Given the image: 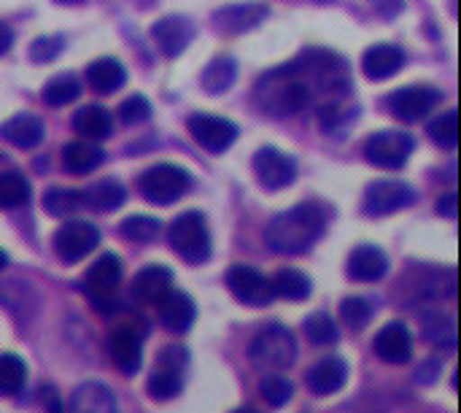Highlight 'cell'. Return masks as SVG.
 Segmentation results:
<instances>
[{
    "label": "cell",
    "mask_w": 461,
    "mask_h": 413,
    "mask_svg": "<svg viewBox=\"0 0 461 413\" xmlns=\"http://www.w3.org/2000/svg\"><path fill=\"white\" fill-rule=\"evenodd\" d=\"M81 200H84V206H89L92 211L108 214V211H116V208L124 206L127 189H124L116 179H100V181H95L92 187H86V189L81 192Z\"/></svg>",
    "instance_id": "cell-27"
},
{
    "label": "cell",
    "mask_w": 461,
    "mask_h": 413,
    "mask_svg": "<svg viewBox=\"0 0 461 413\" xmlns=\"http://www.w3.org/2000/svg\"><path fill=\"white\" fill-rule=\"evenodd\" d=\"M443 100V92L432 84H411L402 87L397 92H392L389 97V111L402 119V122H419L424 116H429Z\"/></svg>",
    "instance_id": "cell-11"
},
{
    "label": "cell",
    "mask_w": 461,
    "mask_h": 413,
    "mask_svg": "<svg viewBox=\"0 0 461 413\" xmlns=\"http://www.w3.org/2000/svg\"><path fill=\"white\" fill-rule=\"evenodd\" d=\"M167 289H173V273L165 265H146L132 279V298L143 306H157Z\"/></svg>",
    "instance_id": "cell-23"
},
{
    "label": "cell",
    "mask_w": 461,
    "mask_h": 413,
    "mask_svg": "<svg viewBox=\"0 0 461 413\" xmlns=\"http://www.w3.org/2000/svg\"><path fill=\"white\" fill-rule=\"evenodd\" d=\"M227 287H230L232 298L240 300L243 306L265 308L276 300L273 281L251 265H232L227 271Z\"/></svg>",
    "instance_id": "cell-12"
},
{
    "label": "cell",
    "mask_w": 461,
    "mask_h": 413,
    "mask_svg": "<svg viewBox=\"0 0 461 413\" xmlns=\"http://www.w3.org/2000/svg\"><path fill=\"white\" fill-rule=\"evenodd\" d=\"M119 233L124 241H132V243H149L159 235V222L154 216H127L122 225H119Z\"/></svg>",
    "instance_id": "cell-37"
},
{
    "label": "cell",
    "mask_w": 461,
    "mask_h": 413,
    "mask_svg": "<svg viewBox=\"0 0 461 413\" xmlns=\"http://www.w3.org/2000/svg\"><path fill=\"white\" fill-rule=\"evenodd\" d=\"M105 160V151L97 146V141H70L62 149V168L70 176H86L95 168H100Z\"/></svg>",
    "instance_id": "cell-25"
},
{
    "label": "cell",
    "mask_w": 461,
    "mask_h": 413,
    "mask_svg": "<svg viewBox=\"0 0 461 413\" xmlns=\"http://www.w3.org/2000/svg\"><path fill=\"white\" fill-rule=\"evenodd\" d=\"M73 127L81 138L86 141H103L111 135L113 130V116L108 108L103 106H84L76 116H73Z\"/></svg>",
    "instance_id": "cell-29"
},
{
    "label": "cell",
    "mask_w": 461,
    "mask_h": 413,
    "mask_svg": "<svg viewBox=\"0 0 461 413\" xmlns=\"http://www.w3.org/2000/svg\"><path fill=\"white\" fill-rule=\"evenodd\" d=\"M370 5H373L375 16H381V19H394V16L402 14L405 0H370Z\"/></svg>",
    "instance_id": "cell-44"
},
{
    "label": "cell",
    "mask_w": 461,
    "mask_h": 413,
    "mask_svg": "<svg viewBox=\"0 0 461 413\" xmlns=\"http://www.w3.org/2000/svg\"><path fill=\"white\" fill-rule=\"evenodd\" d=\"M348 279L351 281H359V284H373V281H381L386 273H389V260L386 254L378 249V246H357L351 254H348V268H346Z\"/></svg>",
    "instance_id": "cell-20"
},
{
    "label": "cell",
    "mask_w": 461,
    "mask_h": 413,
    "mask_svg": "<svg viewBox=\"0 0 461 413\" xmlns=\"http://www.w3.org/2000/svg\"><path fill=\"white\" fill-rule=\"evenodd\" d=\"M373 349L386 365H408L413 357V335L402 322H392L375 335Z\"/></svg>",
    "instance_id": "cell-18"
},
{
    "label": "cell",
    "mask_w": 461,
    "mask_h": 413,
    "mask_svg": "<svg viewBox=\"0 0 461 413\" xmlns=\"http://www.w3.org/2000/svg\"><path fill=\"white\" fill-rule=\"evenodd\" d=\"M11 43H14V30L5 22H0V54H5L11 49Z\"/></svg>",
    "instance_id": "cell-47"
},
{
    "label": "cell",
    "mask_w": 461,
    "mask_h": 413,
    "mask_svg": "<svg viewBox=\"0 0 461 413\" xmlns=\"http://www.w3.org/2000/svg\"><path fill=\"white\" fill-rule=\"evenodd\" d=\"M340 317L346 322V327L351 330H365L373 322V306L365 298H346L340 303Z\"/></svg>",
    "instance_id": "cell-41"
},
{
    "label": "cell",
    "mask_w": 461,
    "mask_h": 413,
    "mask_svg": "<svg viewBox=\"0 0 461 413\" xmlns=\"http://www.w3.org/2000/svg\"><path fill=\"white\" fill-rule=\"evenodd\" d=\"M27 365L16 354H0V398H16L24 390Z\"/></svg>",
    "instance_id": "cell-32"
},
{
    "label": "cell",
    "mask_w": 461,
    "mask_h": 413,
    "mask_svg": "<svg viewBox=\"0 0 461 413\" xmlns=\"http://www.w3.org/2000/svg\"><path fill=\"white\" fill-rule=\"evenodd\" d=\"M0 138L22 151H30L43 141V122L32 114H16L0 124Z\"/></svg>",
    "instance_id": "cell-24"
},
{
    "label": "cell",
    "mask_w": 461,
    "mask_h": 413,
    "mask_svg": "<svg viewBox=\"0 0 461 413\" xmlns=\"http://www.w3.org/2000/svg\"><path fill=\"white\" fill-rule=\"evenodd\" d=\"M186 127H189L192 138L211 154L227 151L238 138V127L230 119L216 116V114H194V116H189Z\"/></svg>",
    "instance_id": "cell-14"
},
{
    "label": "cell",
    "mask_w": 461,
    "mask_h": 413,
    "mask_svg": "<svg viewBox=\"0 0 461 413\" xmlns=\"http://www.w3.org/2000/svg\"><path fill=\"white\" fill-rule=\"evenodd\" d=\"M54 3H59V5H78V3H84V0H54Z\"/></svg>",
    "instance_id": "cell-48"
},
{
    "label": "cell",
    "mask_w": 461,
    "mask_h": 413,
    "mask_svg": "<svg viewBox=\"0 0 461 413\" xmlns=\"http://www.w3.org/2000/svg\"><path fill=\"white\" fill-rule=\"evenodd\" d=\"M348 381V363L343 357H324L305 373V384L313 395H335Z\"/></svg>",
    "instance_id": "cell-21"
},
{
    "label": "cell",
    "mask_w": 461,
    "mask_h": 413,
    "mask_svg": "<svg viewBox=\"0 0 461 413\" xmlns=\"http://www.w3.org/2000/svg\"><path fill=\"white\" fill-rule=\"evenodd\" d=\"M259 395H262V400H265L267 406H273V408H284V406L292 400L294 387H292V381H289V379L276 376V373H267V376L259 381Z\"/></svg>",
    "instance_id": "cell-39"
},
{
    "label": "cell",
    "mask_w": 461,
    "mask_h": 413,
    "mask_svg": "<svg viewBox=\"0 0 461 413\" xmlns=\"http://www.w3.org/2000/svg\"><path fill=\"white\" fill-rule=\"evenodd\" d=\"M297 360L294 333L284 325H267L251 344V363L262 373H281Z\"/></svg>",
    "instance_id": "cell-3"
},
{
    "label": "cell",
    "mask_w": 461,
    "mask_h": 413,
    "mask_svg": "<svg viewBox=\"0 0 461 413\" xmlns=\"http://www.w3.org/2000/svg\"><path fill=\"white\" fill-rule=\"evenodd\" d=\"M5 265H8V254H5V252L0 249V271H3Z\"/></svg>",
    "instance_id": "cell-49"
},
{
    "label": "cell",
    "mask_w": 461,
    "mask_h": 413,
    "mask_svg": "<svg viewBox=\"0 0 461 413\" xmlns=\"http://www.w3.org/2000/svg\"><path fill=\"white\" fill-rule=\"evenodd\" d=\"M319 116H321V127L327 133H340L346 124H351L357 116H354V108L346 103V97H338V100H330L319 108Z\"/></svg>",
    "instance_id": "cell-38"
},
{
    "label": "cell",
    "mask_w": 461,
    "mask_h": 413,
    "mask_svg": "<svg viewBox=\"0 0 461 413\" xmlns=\"http://www.w3.org/2000/svg\"><path fill=\"white\" fill-rule=\"evenodd\" d=\"M456 203H459L456 192L443 195V197L438 200V214H440V216H446V219H456Z\"/></svg>",
    "instance_id": "cell-46"
},
{
    "label": "cell",
    "mask_w": 461,
    "mask_h": 413,
    "mask_svg": "<svg viewBox=\"0 0 461 413\" xmlns=\"http://www.w3.org/2000/svg\"><path fill=\"white\" fill-rule=\"evenodd\" d=\"M429 135H432V141L438 146L456 149V143H459V116H456V111H446L443 116H438L429 124Z\"/></svg>",
    "instance_id": "cell-40"
},
{
    "label": "cell",
    "mask_w": 461,
    "mask_h": 413,
    "mask_svg": "<svg viewBox=\"0 0 461 413\" xmlns=\"http://www.w3.org/2000/svg\"><path fill=\"white\" fill-rule=\"evenodd\" d=\"M62 49H65L62 35H41L30 43V60L32 62H51L59 57Z\"/></svg>",
    "instance_id": "cell-43"
},
{
    "label": "cell",
    "mask_w": 461,
    "mask_h": 413,
    "mask_svg": "<svg viewBox=\"0 0 461 413\" xmlns=\"http://www.w3.org/2000/svg\"><path fill=\"white\" fill-rule=\"evenodd\" d=\"M303 327H305V335H308V341H311L313 346H332V344H338V338H340L338 325H335V319H332L327 311L311 314V317L305 319Z\"/></svg>",
    "instance_id": "cell-35"
},
{
    "label": "cell",
    "mask_w": 461,
    "mask_h": 413,
    "mask_svg": "<svg viewBox=\"0 0 461 413\" xmlns=\"http://www.w3.org/2000/svg\"><path fill=\"white\" fill-rule=\"evenodd\" d=\"M189 187H192V176L184 168L173 165V162L151 165L138 179L140 195L154 206H170V203L181 200L189 192Z\"/></svg>",
    "instance_id": "cell-5"
},
{
    "label": "cell",
    "mask_w": 461,
    "mask_h": 413,
    "mask_svg": "<svg viewBox=\"0 0 461 413\" xmlns=\"http://www.w3.org/2000/svg\"><path fill=\"white\" fill-rule=\"evenodd\" d=\"M41 95H43V103L46 106L59 108V106L73 103L81 95V84H78V78L73 73H59L51 81H46V87H43Z\"/></svg>",
    "instance_id": "cell-33"
},
{
    "label": "cell",
    "mask_w": 461,
    "mask_h": 413,
    "mask_svg": "<svg viewBox=\"0 0 461 413\" xmlns=\"http://www.w3.org/2000/svg\"><path fill=\"white\" fill-rule=\"evenodd\" d=\"M232 413H259L257 408H251V406H243V408H235Z\"/></svg>",
    "instance_id": "cell-50"
},
{
    "label": "cell",
    "mask_w": 461,
    "mask_h": 413,
    "mask_svg": "<svg viewBox=\"0 0 461 413\" xmlns=\"http://www.w3.org/2000/svg\"><path fill=\"white\" fill-rule=\"evenodd\" d=\"M402 65H405V51L394 43H375L362 57V68H365L367 78H373V81L392 78Z\"/></svg>",
    "instance_id": "cell-22"
},
{
    "label": "cell",
    "mask_w": 461,
    "mask_h": 413,
    "mask_svg": "<svg viewBox=\"0 0 461 413\" xmlns=\"http://www.w3.org/2000/svg\"><path fill=\"white\" fill-rule=\"evenodd\" d=\"M86 81L95 92L100 95H111L116 89L124 87L127 81V73H124V65L113 57H100L95 60L89 68H86Z\"/></svg>",
    "instance_id": "cell-28"
},
{
    "label": "cell",
    "mask_w": 461,
    "mask_h": 413,
    "mask_svg": "<svg viewBox=\"0 0 461 413\" xmlns=\"http://www.w3.org/2000/svg\"><path fill=\"white\" fill-rule=\"evenodd\" d=\"M235 78H238V62L230 54H219L203 68L200 84L208 95H221L235 84Z\"/></svg>",
    "instance_id": "cell-30"
},
{
    "label": "cell",
    "mask_w": 461,
    "mask_h": 413,
    "mask_svg": "<svg viewBox=\"0 0 461 413\" xmlns=\"http://www.w3.org/2000/svg\"><path fill=\"white\" fill-rule=\"evenodd\" d=\"M413 200H416V189L411 184L384 179V181H373L365 189L362 211L373 219H381V216H392V214L408 208Z\"/></svg>",
    "instance_id": "cell-10"
},
{
    "label": "cell",
    "mask_w": 461,
    "mask_h": 413,
    "mask_svg": "<svg viewBox=\"0 0 461 413\" xmlns=\"http://www.w3.org/2000/svg\"><path fill=\"white\" fill-rule=\"evenodd\" d=\"M254 173L259 179V184L270 192L276 189H286L294 184L297 179V162L294 157L278 151L276 146H262L254 154Z\"/></svg>",
    "instance_id": "cell-13"
},
{
    "label": "cell",
    "mask_w": 461,
    "mask_h": 413,
    "mask_svg": "<svg viewBox=\"0 0 461 413\" xmlns=\"http://www.w3.org/2000/svg\"><path fill=\"white\" fill-rule=\"evenodd\" d=\"M324 227H327V211L319 203L308 200L278 214L267 225L265 238L276 254L297 257V254H305L324 235Z\"/></svg>",
    "instance_id": "cell-2"
},
{
    "label": "cell",
    "mask_w": 461,
    "mask_h": 413,
    "mask_svg": "<svg viewBox=\"0 0 461 413\" xmlns=\"http://www.w3.org/2000/svg\"><path fill=\"white\" fill-rule=\"evenodd\" d=\"M100 243V230L92 225V222H84V219H70L65 222L57 233H54V254L73 265V262H81L84 257H89Z\"/></svg>",
    "instance_id": "cell-8"
},
{
    "label": "cell",
    "mask_w": 461,
    "mask_h": 413,
    "mask_svg": "<svg viewBox=\"0 0 461 413\" xmlns=\"http://www.w3.org/2000/svg\"><path fill=\"white\" fill-rule=\"evenodd\" d=\"M151 116V103L143 95H130L122 106H119V119L122 124H143Z\"/></svg>",
    "instance_id": "cell-42"
},
{
    "label": "cell",
    "mask_w": 461,
    "mask_h": 413,
    "mask_svg": "<svg viewBox=\"0 0 461 413\" xmlns=\"http://www.w3.org/2000/svg\"><path fill=\"white\" fill-rule=\"evenodd\" d=\"M270 281H273V292H276V298H284V300H292V303L308 300V298H311V292H313L311 279H308L303 271H294V268H284V271H278Z\"/></svg>",
    "instance_id": "cell-31"
},
{
    "label": "cell",
    "mask_w": 461,
    "mask_h": 413,
    "mask_svg": "<svg viewBox=\"0 0 461 413\" xmlns=\"http://www.w3.org/2000/svg\"><path fill=\"white\" fill-rule=\"evenodd\" d=\"M30 200V181L16 173H0V208H19Z\"/></svg>",
    "instance_id": "cell-34"
},
{
    "label": "cell",
    "mask_w": 461,
    "mask_h": 413,
    "mask_svg": "<svg viewBox=\"0 0 461 413\" xmlns=\"http://www.w3.org/2000/svg\"><path fill=\"white\" fill-rule=\"evenodd\" d=\"M416 149V141L413 135L408 133H400V130H381V133H373L365 143V157L378 165V168H386V170H400L408 157L413 154Z\"/></svg>",
    "instance_id": "cell-9"
},
{
    "label": "cell",
    "mask_w": 461,
    "mask_h": 413,
    "mask_svg": "<svg viewBox=\"0 0 461 413\" xmlns=\"http://www.w3.org/2000/svg\"><path fill=\"white\" fill-rule=\"evenodd\" d=\"M41 403H43V411L46 413H65L62 411V403H59V395L54 387H41Z\"/></svg>",
    "instance_id": "cell-45"
},
{
    "label": "cell",
    "mask_w": 461,
    "mask_h": 413,
    "mask_svg": "<svg viewBox=\"0 0 461 413\" xmlns=\"http://www.w3.org/2000/svg\"><path fill=\"white\" fill-rule=\"evenodd\" d=\"M167 241L173 252L189 265H203L211 257V233L200 211H184L176 216L167 227Z\"/></svg>",
    "instance_id": "cell-4"
},
{
    "label": "cell",
    "mask_w": 461,
    "mask_h": 413,
    "mask_svg": "<svg viewBox=\"0 0 461 413\" xmlns=\"http://www.w3.org/2000/svg\"><path fill=\"white\" fill-rule=\"evenodd\" d=\"M313 3H335V0H313Z\"/></svg>",
    "instance_id": "cell-51"
},
{
    "label": "cell",
    "mask_w": 461,
    "mask_h": 413,
    "mask_svg": "<svg viewBox=\"0 0 461 413\" xmlns=\"http://www.w3.org/2000/svg\"><path fill=\"white\" fill-rule=\"evenodd\" d=\"M81 206H84V200H81V192L78 189L54 187V189H46V195H43V208L51 216H68V214L78 211Z\"/></svg>",
    "instance_id": "cell-36"
},
{
    "label": "cell",
    "mask_w": 461,
    "mask_h": 413,
    "mask_svg": "<svg viewBox=\"0 0 461 413\" xmlns=\"http://www.w3.org/2000/svg\"><path fill=\"white\" fill-rule=\"evenodd\" d=\"M157 317L159 325L170 333H186L194 325L197 317V306L194 300L181 292V289H167L159 300H157Z\"/></svg>",
    "instance_id": "cell-17"
},
{
    "label": "cell",
    "mask_w": 461,
    "mask_h": 413,
    "mask_svg": "<svg viewBox=\"0 0 461 413\" xmlns=\"http://www.w3.org/2000/svg\"><path fill=\"white\" fill-rule=\"evenodd\" d=\"M70 413H119L111 390L100 381L81 384L70 398Z\"/></svg>",
    "instance_id": "cell-26"
},
{
    "label": "cell",
    "mask_w": 461,
    "mask_h": 413,
    "mask_svg": "<svg viewBox=\"0 0 461 413\" xmlns=\"http://www.w3.org/2000/svg\"><path fill=\"white\" fill-rule=\"evenodd\" d=\"M151 35H154V43L159 46V51L165 57H178L181 51H186V46L192 43L194 38V27L186 16H165L159 19L154 27H151Z\"/></svg>",
    "instance_id": "cell-19"
},
{
    "label": "cell",
    "mask_w": 461,
    "mask_h": 413,
    "mask_svg": "<svg viewBox=\"0 0 461 413\" xmlns=\"http://www.w3.org/2000/svg\"><path fill=\"white\" fill-rule=\"evenodd\" d=\"M270 8L265 3H235L213 11V27L227 35H240L259 27L267 19Z\"/></svg>",
    "instance_id": "cell-16"
},
{
    "label": "cell",
    "mask_w": 461,
    "mask_h": 413,
    "mask_svg": "<svg viewBox=\"0 0 461 413\" xmlns=\"http://www.w3.org/2000/svg\"><path fill=\"white\" fill-rule=\"evenodd\" d=\"M348 92H351L348 62L330 49H305L289 65L265 73L254 89L257 106L273 119L303 114L316 100L330 103L346 97Z\"/></svg>",
    "instance_id": "cell-1"
},
{
    "label": "cell",
    "mask_w": 461,
    "mask_h": 413,
    "mask_svg": "<svg viewBox=\"0 0 461 413\" xmlns=\"http://www.w3.org/2000/svg\"><path fill=\"white\" fill-rule=\"evenodd\" d=\"M189 365V352L181 346H167L162 349V354L157 357L154 373L149 376V395L159 403H167L173 398H178V392L184 390V373Z\"/></svg>",
    "instance_id": "cell-7"
},
{
    "label": "cell",
    "mask_w": 461,
    "mask_h": 413,
    "mask_svg": "<svg viewBox=\"0 0 461 413\" xmlns=\"http://www.w3.org/2000/svg\"><path fill=\"white\" fill-rule=\"evenodd\" d=\"M119 281H122V260L116 254H103L84 276V295L100 314H111L116 306Z\"/></svg>",
    "instance_id": "cell-6"
},
{
    "label": "cell",
    "mask_w": 461,
    "mask_h": 413,
    "mask_svg": "<svg viewBox=\"0 0 461 413\" xmlns=\"http://www.w3.org/2000/svg\"><path fill=\"white\" fill-rule=\"evenodd\" d=\"M108 354H111V363L124 376H135L143 363V333H138V327L132 325L113 327L108 335Z\"/></svg>",
    "instance_id": "cell-15"
}]
</instances>
